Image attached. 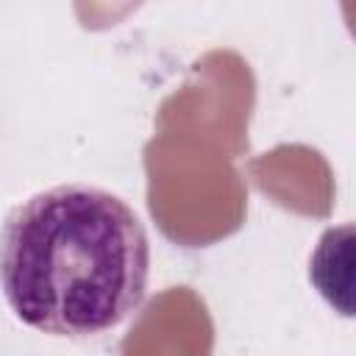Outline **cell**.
<instances>
[{
    "label": "cell",
    "instance_id": "6da1fadb",
    "mask_svg": "<svg viewBox=\"0 0 356 356\" xmlns=\"http://www.w3.org/2000/svg\"><path fill=\"white\" fill-rule=\"evenodd\" d=\"M150 242L117 195L64 184L14 206L0 228V289L31 328L89 339L122 325L145 300Z\"/></svg>",
    "mask_w": 356,
    "mask_h": 356
}]
</instances>
